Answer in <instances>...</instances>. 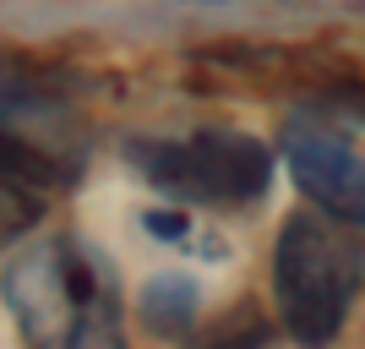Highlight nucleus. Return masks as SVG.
Returning a JSON list of instances; mask_svg holds the SVG:
<instances>
[{"mask_svg":"<svg viewBox=\"0 0 365 349\" xmlns=\"http://www.w3.org/2000/svg\"><path fill=\"white\" fill-rule=\"evenodd\" d=\"M365 273V246L354 224L333 213H294L273 246V300L300 344H327L344 328Z\"/></svg>","mask_w":365,"mask_h":349,"instance_id":"obj_1","label":"nucleus"},{"mask_svg":"<svg viewBox=\"0 0 365 349\" xmlns=\"http://www.w3.org/2000/svg\"><path fill=\"white\" fill-rule=\"evenodd\" d=\"M289 175L322 213L344 224H365V158L344 137L305 126L289 137Z\"/></svg>","mask_w":365,"mask_h":349,"instance_id":"obj_4","label":"nucleus"},{"mask_svg":"<svg viewBox=\"0 0 365 349\" xmlns=\"http://www.w3.org/2000/svg\"><path fill=\"white\" fill-rule=\"evenodd\" d=\"M0 175H6V181H22V186H33V191H38V186H66L76 169L66 164V158H55L49 148L28 142L16 126L0 121Z\"/></svg>","mask_w":365,"mask_h":349,"instance_id":"obj_6","label":"nucleus"},{"mask_svg":"<svg viewBox=\"0 0 365 349\" xmlns=\"http://www.w3.org/2000/svg\"><path fill=\"white\" fill-rule=\"evenodd\" d=\"M0 300L28 344H76L93 333L98 273L71 241H44L0 268Z\"/></svg>","mask_w":365,"mask_h":349,"instance_id":"obj_3","label":"nucleus"},{"mask_svg":"<svg viewBox=\"0 0 365 349\" xmlns=\"http://www.w3.org/2000/svg\"><path fill=\"white\" fill-rule=\"evenodd\" d=\"M148 186L180 202H207V208H251L273 186V153L251 131L207 126L191 137H137L125 148Z\"/></svg>","mask_w":365,"mask_h":349,"instance_id":"obj_2","label":"nucleus"},{"mask_svg":"<svg viewBox=\"0 0 365 349\" xmlns=\"http://www.w3.org/2000/svg\"><path fill=\"white\" fill-rule=\"evenodd\" d=\"M148 229H153V235H169V241H180V235H185V213H169V218H158V213H153Z\"/></svg>","mask_w":365,"mask_h":349,"instance_id":"obj_8","label":"nucleus"},{"mask_svg":"<svg viewBox=\"0 0 365 349\" xmlns=\"http://www.w3.org/2000/svg\"><path fill=\"white\" fill-rule=\"evenodd\" d=\"M197 300H202V289L191 284L185 273H158V278H148V284H142V300H137L142 328H148V333H158V338L191 333V322H197V311H202Z\"/></svg>","mask_w":365,"mask_h":349,"instance_id":"obj_5","label":"nucleus"},{"mask_svg":"<svg viewBox=\"0 0 365 349\" xmlns=\"http://www.w3.org/2000/svg\"><path fill=\"white\" fill-rule=\"evenodd\" d=\"M38 213H44V202H38V191L22 181H6L0 175V246L22 241L33 224H38Z\"/></svg>","mask_w":365,"mask_h":349,"instance_id":"obj_7","label":"nucleus"}]
</instances>
